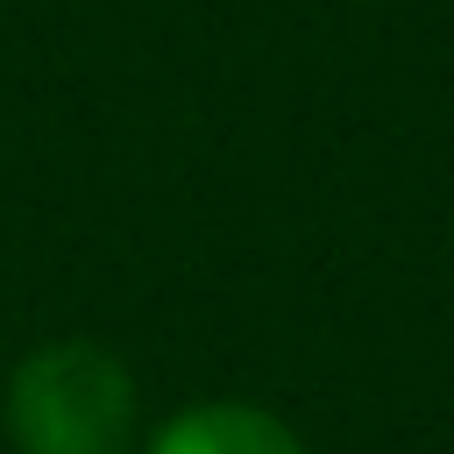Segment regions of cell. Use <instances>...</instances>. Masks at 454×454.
<instances>
[{
    "label": "cell",
    "mask_w": 454,
    "mask_h": 454,
    "mask_svg": "<svg viewBox=\"0 0 454 454\" xmlns=\"http://www.w3.org/2000/svg\"><path fill=\"white\" fill-rule=\"evenodd\" d=\"M0 426L14 454H135L142 447V390L135 369L85 333L43 340L7 369Z\"/></svg>",
    "instance_id": "6da1fadb"
},
{
    "label": "cell",
    "mask_w": 454,
    "mask_h": 454,
    "mask_svg": "<svg viewBox=\"0 0 454 454\" xmlns=\"http://www.w3.org/2000/svg\"><path fill=\"white\" fill-rule=\"evenodd\" d=\"M135 454H312V447L248 397H199L170 411L156 433H142Z\"/></svg>",
    "instance_id": "7a4b0ae2"
}]
</instances>
